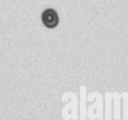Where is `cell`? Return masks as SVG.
<instances>
[{
  "label": "cell",
  "mask_w": 128,
  "mask_h": 120,
  "mask_svg": "<svg viewBox=\"0 0 128 120\" xmlns=\"http://www.w3.org/2000/svg\"><path fill=\"white\" fill-rule=\"evenodd\" d=\"M41 19H42V23L44 24V26H46L49 29L55 28L59 23V17H58L57 12L51 8H48L43 11L41 15Z\"/></svg>",
  "instance_id": "obj_1"
}]
</instances>
